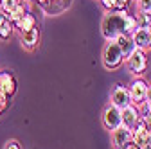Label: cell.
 <instances>
[{"instance_id":"obj_27","label":"cell","mask_w":151,"mask_h":149,"mask_svg":"<svg viewBox=\"0 0 151 149\" xmlns=\"http://www.w3.org/2000/svg\"><path fill=\"white\" fill-rule=\"evenodd\" d=\"M34 2H38V4H45V2H49V0H34Z\"/></svg>"},{"instance_id":"obj_12","label":"cell","mask_w":151,"mask_h":149,"mask_svg":"<svg viewBox=\"0 0 151 149\" xmlns=\"http://www.w3.org/2000/svg\"><path fill=\"white\" fill-rule=\"evenodd\" d=\"M147 135H149V131L146 129L144 120H142V117H140L139 122L135 124V128L131 129V144H135L137 147H140V145L144 144V140L147 138Z\"/></svg>"},{"instance_id":"obj_4","label":"cell","mask_w":151,"mask_h":149,"mask_svg":"<svg viewBox=\"0 0 151 149\" xmlns=\"http://www.w3.org/2000/svg\"><path fill=\"white\" fill-rule=\"evenodd\" d=\"M128 92H129V99H131V104H142L146 101V92H147V83L142 79V77H135L133 81L129 83L128 86Z\"/></svg>"},{"instance_id":"obj_2","label":"cell","mask_w":151,"mask_h":149,"mask_svg":"<svg viewBox=\"0 0 151 149\" xmlns=\"http://www.w3.org/2000/svg\"><path fill=\"white\" fill-rule=\"evenodd\" d=\"M101 59H103V67L106 70H117L124 63V56H122V52L115 42H106Z\"/></svg>"},{"instance_id":"obj_20","label":"cell","mask_w":151,"mask_h":149,"mask_svg":"<svg viewBox=\"0 0 151 149\" xmlns=\"http://www.w3.org/2000/svg\"><path fill=\"white\" fill-rule=\"evenodd\" d=\"M142 120H144V126H146V129L151 133V110L149 111H146V113L142 115Z\"/></svg>"},{"instance_id":"obj_28","label":"cell","mask_w":151,"mask_h":149,"mask_svg":"<svg viewBox=\"0 0 151 149\" xmlns=\"http://www.w3.org/2000/svg\"><path fill=\"white\" fill-rule=\"evenodd\" d=\"M149 49H151V29H149Z\"/></svg>"},{"instance_id":"obj_14","label":"cell","mask_w":151,"mask_h":149,"mask_svg":"<svg viewBox=\"0 0 151 149\" xmlns=\"http://www.w3.org/2000/svg\"><path fill=\"white\" fill-rule=\"evenodd\" d=\"M13 34V24L9 20V14L0 9V40H7Z\"/></svg>"},{"instance_id":"obj_8","label":"cell","mask_w":151,"mask_h":149,"mask_svg":"<svg viewBox=\"0 0 151 149\" xmlns=\"http://www.w3.org/2000/svg\"><path fill=\"white\" fill-rule=\"evenodd\" d=\"M139 119H140V111L135 104H128L126 108L121 110V126H124L126 129H133Z\"/></svg>"},{"instance_id":"obj_1","label":"cell","mask_w":151,"mask_h":149,"mask_svg":"<svg viewBox=\"0 0 151 149\" xmlns=\"http://www.w3.org/2000/svg\"><path fill=\"white\" fill-rule=\"evenodd\" d=\"M137 29L135 14H129L126 9L106 11L101 20V34L106 42H115L122 34H131Z\"/></svg>"},{"instance_id":"obj_18","label":"cell","mask_w":151,"mask_h":149,"mask_svg":"<svg viewBox=\"0 0 151 149\" xmlns=\"http://www.w3.org/2000/svg\"><path fill=\"white\" fill-rule=\"evenodd\" d=\"M22 0H0V9L6 11V13H11Z\"/></svg>"},{"instance_id":"obj_19","label":"cell","mask_w":151,"mask_h":149,"mask_svg":"<svg viewBox=\"0 0 151 149\" xmlns=\"http://www.w3.org/2000/svg\"><path fill=\"white\" fill-rule=\"evenodd\" d=\"M139 11H151V0H137Z\"/></svg>"},{"instance_id":"obj_17","label":"cell","mask_w":151,"mask_h":149,"mask_svg":"<svg viewBox=\"0 0 151 149\" xmlns=\"http://www.w3.org/2000/svg\"><path fill=\"white\" fill-rule=\"evenodd\" d=\"M135 18H137V27L151 29V11H139Z\"/></svg>"},{"instance_id":"obj_6","label":"cell","mask_w":151,"mask_h":149,"mask_svg":"<svg viewBox=\"0 0 151 149\" xmlns=\"http://www.w3.org/2000/svg\"><path fill=\"white\" fill-rule=\"evenodd\" d=\"M110 104H113L119 110H122L128 104H131L128 86H122V85H115V86H113L111 92H110Z\"/></svg>"},{"instance_id":"obj_9","label":"cell","mask_w":151,"mask_h":149,"mask_svg":"<svg viewBox=\"0 0 151 149\" xmlns=\"http://www.w3.org/2000/svg\"><path fill=\"white\" fill-rule=\"evenodd\" d=\"M16 92V79L9 70L0 72V95H4L6 99H11Z\"/></svg>"},{"instance_id":"obj_24","label":"cell","mask_w":151,"mask_h":149,"mask_svg":"<svg viewBox=\"0 0 151 149\" xmlns=\"http://www.w3.org/2000/svg\"><path fill=\"white\" fill-rule=\"evenodd\" d=\"M139 149H151V133L147 135V138L144 140V144H142V145H140Z\"/></svg>"},{"instance_id":"obj_21","label":"cell","mask_w":151,"mask_h":149,"mask_svg":"<svg viewBox=\"0 0 151 149\" xmlns=\"http://www.w3.org/2000/svg\"><path fill=\"white\" fill-rule=\"evenodd\" d=\"M4 149H22V145L18 144V140H7Z\"/></svg>"},{"instance_id":"obj_16","label":"cell","mask_w":151,"mask_h":149,"mask_svg":"<svg viewBox=\"0 0 151 149\" xmlns=\"http://www.w3.org/2000/svg\"><path fill=\"white\" fill-rule=\"evenodd\" d=\"M16 29H20V32H24V31H27V29H31V27H34L36 25V18H34V14L31 13V11H27L20 20L18 22H14L13 24Z\"/></svg>"},{"instance_id":"obj_22","label":"cell","mask_w":151,"mask_h":149,"mask_svg":"<svg viewBox=\"0 0 151 149\" xmlns=\"http://www.w3.org/2000/svg\"><path fill=\"white\" fill-rule=\"evenodd\" d=\"M129 4V0H113V6H115V9H126Z\"/></svg>"},{"instance_id":"obj_25","label":"cell","mask_w":151,"mask_h":149,"mask_svg":"<svg viewBox=\"0 0 151 149\" xmlns=\"http://www.w3.org/2000/svg\"><path fill=\"white\" fill-rule=\"evenodd\" d=\"M144 102L151 106V83L147 85V92H146V101H144Z\"/></svg>"},{"instance_id":"obj_26","label":"cell","mask_w":151,"mask_h":149,"mask_svg":"<svg viewBox=\"0 0 151 149\" xmlns=\"http://www.w3.org/2000/svg\"><path fill=\"white\" fill-rule=\"evenodd\" d=\"M124 149H139V147H137L135 144H129V145H128V147H124Z\"/></svg>"},{"instance_id":"obj_3","label":"cell","mask_w":151,"mask_h":149,"mask_svg":"<svg viewBox=\"0 0 151 149\" xmlns=\"http://www.w3.org/2000/svg\"><path fill=\"white\" fill-rule=\"evenodd\" d=\"M126 65L129 68V72L133 76H142V74L147 70V56H146V50L142 49H135L128 58H126Z\"/></svg>"},{"instance_id":"obj_11","label":"cell","mask_w":151,"mask_h":149,"mask_svg":"<svg viewBox=\"0 0 151 149\" xmlns=\"http://www.w3.org/2000/svg\"><path fill=\"white\" fill-rule=\"evenodd\" d=\"M131 36V42L135 43L137 49H149V29H142V27H137L133 32L129 34Z\"/></svg>"},{"instance_id":"obj_15","label":"cell","mask_w":151,"mask_h":149,"mask_svg":"<svg viewBox=\"0 0 151 149\" xmlns=\"http://www.w3.org/2000/svg\"><path fill=\"white\" fill-rule=\"evenodd\" d=\"M115 43L119 45V49H121V52H122V56H124V61H126L128 56L137 49L135 43L131 42V36H129V34H122V36H119V38L115 40Z\"/></svg>"},{"instance_id":"obj_5","label":"cell","mask_w":151,"mask_h":149,"mask_svg":"<svg viewBox=\"0 0 151 149\" xmlns=\"http://www.w3.org/2000/svg\"><path fill=\"white\" fill-rule=\"evenodd\" d=\"M103 126L104 129H108V131H113V129H117L121 126V110L115 108L113 104H108L104 110H103Z\"/></svg>"},{"instance_id":"obj_13","label":"cell","mask_w":151,"mask_h":149,"mask_svg":"<svg viewBox=\"0 0 151 149\" xmlns=\"http://www.w3.org/2000/svg\"><path fill=\"white\" fill-rule=\"evenodd\" d=\"M70 6V0H49V2L42 4L43 11L47 14H60L61 11H65Z\"/></svg>"},{"instance_id":"obj_10","label":"cell","mask_w":151,"mask_h":149,"mask_svg":"<svg viewBox=\"0 0 151 149\" xmlns=\"http://www.w3.org/2000/svg\"><path fill=\"white\" fill-rule=\"evenodd\" d=\"M20 42H22V47L25 50H34L38 47V42H40V29L34 25V27L24 31L20 36Z\"/></svg>"},{"instance_id":"obj_7","label":"cell","mask_w":151,"mask_h":149,"mask_svg":"<svg viewBox=\"0 0 151 149\" xmlns=\"http://www.w3.org/2000/svg\"><path fill=\"white\" fill-rule=\"evenodd\" d=\"M110 135H111L113 149H124L131 144V129H126L124 126H119L117 129L110 131Z\"/></svg>"},{"instance_id":"obj_23","label":"cell","mask_w":151,"mask_h":149,"mask_svg":"<svg viewBox=\"0 0 151 149\" xmlns=\"http://www.w3.org/2000/svg\"><path fill=\"white\" fill-rule=\"evenodd\" d=\"M7 104H9V99H6L4 95H0V113L7 108Z\"/></svg>"}]
</instances>
